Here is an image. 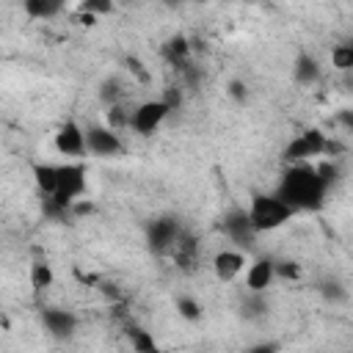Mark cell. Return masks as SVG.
<instances>
[{
  "mask_svg": "<svg viewBox=\"0 0 353 353\" xmlns=\"http://www.w3.org/2000/svg\"><path fill=\"white\" fill-rule=\"evenodd\" d=\"M328 182L320 176L317 165L303 163V165H290L281 174V182L276 188V196L287 201L295 212H314L325 204L328 196Z\"/></svg>",
  "mask_w": 353,
  "mask_h": 353,
  "instance_id": "1",
  "label": "cell"
},
{
  "mask_svg": "<svg viewBox=\"0 0 353 353\" xmlns=\"http://www.w3.org/2000/svg\"><path fill=\"white\" fill-rule=\"evenodd\" d=\"M245 212H248V221H251V226H254L256 234L276 232L287 221L295 218V210L287 201H281L276 193H259V196H254Z\"/></svg>",
  "mask_w": 353,
  "mask_h": 353,
  "instance_id": "2",
  "label": "cell"
},
{
  "mask_svg": "<svg viewBox=\"0 0 353 353\" xmlns=\"http://www.w3.org/2000/svg\"><path fill=\"white\" fill-rule=\"evenodd\" d=\"M325 152H331V141L325 138L323 130L309 127V130H303L301 135H295V138L284 146V160H287L290 165H303V163H312L314 157H320V154H325Z\"/></svg>",
  "mask_w": 353,
  "mask_h": 353,
  "instance_id": "3",
  "label": "cell"
},
{
  "mask_svg": "<svg viewBox=\"0 0 353 353\" xmlns=\"http://www.w3.org/2000/svg\"><path fill=\"white\" fill-rule=\"evenodd\" d=\"M85 165L80 160H69V163H61L58 165V190L55 196H50L55 204H61L63 210L72 207L88 188V179H85Z\"/></svg>",
  "mask_w": 353,
  "mask_h": 353,
  "instance_id": "4",
  "label": "cell"
},
{
  "mask_svg": "<svg viewBox=\"0 0 353 353\" xmlns=\"http://www.w3.org/2000/svg\"><path fill=\"white\" fill-rule=\"evenodd\" d=\"M168 113H171V108L163 99H146L130 113V127L138 135H154L163 127V121L168 119Z\"/></svg>",
  "mask_w": 353,
  "mask_h": 353,
  "instance_id": "5",
  "label": "cell"
},
{
  "mask_svg": "<svg viewBox=\"0 0 353 353\" xmlns=\"http://www.w3.org/2000/svg\"><path fill=\"white\" fill-rule=\"evenodd\" d=\"M179 240H182V229H179V221L171 218V215L154 218V221L146 226V243H149V248H152L154 254L174 251Z\"/></svg>",
  "mask_w": 353,
  "mask_h": 353,
  "instance_id": "6",
  "label": "cell"
},
{
  "mask_svg": "<svg viewBox=\"0 0 353 353\" xmlns=\"http://www.w3.org/2000/svg\"><path fill=\"white\" fill-rule=\"evenodd\" d=\"M85 143H88V154H94V157H116L124 152L119 132L108 124H88L85 127Z\"/></svg>",
  "mask_w": 353,
  "mask_h": 353,
  "instance_id": "7",
  "label": "cell"
},
{
  "mask_svg": "<svg viewBox=\"0 0 353 353\" xmlns=\"http://www.w3.org/2000/svg\"><path fill=\"white\" fill-rule=\"evenodd\" d=\"M248 268V259L243 251L237 248H221L215 256H212V276L221 281V284H232L237 281Z\"/></svg>",
  "mask_w": 353,
  "mask_h": 353,
  "instance_id": "8",
  "label": "cell"
},
{
  "mask_svg": "<svg viewBox=\"0 0 353 353\" xmlns=\"http://www.w3.org/2000/svg\"><path fill=\"white\" fill-rule=\"evenodd\" d=\"M55 149L69 157V160H80L85 152H88V143H85V127H80L77 121H66L58 127L55 132Z\"/></svg>",
  "mask_w": 353,
  "mask_h": 353,
  "instance_id": "9",
  "label": "cell"
},
{
  "mask_svg": "<svg viewBox=\"0 0 353 353\" xmlns=\"http://www.w3.org/2000/svg\"><path fill=\"white\" fill-rule=\"evenodd\" d=\"M243 281H245V290L251 295H262L273 281H276V262L262 256V259H254L248 262L245 273H243Z\"/></svg>",
  "mask_w": 353,
  "mask_h": 353,
  "instance_id": "10",
  "label": "cell"
},
{
  "mask_svg": "<svg viewBox=\"0 0 353 353\" xmlns=\"http://www.w3.org/2000/svg\"><path fill=\"white\" fill-rule=\"evenodd\" d=\"M41 325L55 336V339H69L77 331V314L61 306H47L41 309Z\"/></svg>",
  "mask_w": 353,
  "mask_h": 353,
  "instance_id": "11",
  "label": "cell"
},
{
  "mask_svg": "<svg viewBox=\"0 0 353 353\" xmlns=\"http://www.w3.org/2000/svg\"><path fill=\"white\" fill-rule=\"evenodd\" d=\"M223 232L234 240V243H240V245H248L251 240H254V226H251V221H248V212L245 210H232L226 218H223Z\"/></svg>",
  "mask_w": 353,
  "mask_h": 353,
  "instance_id": "12",
  "label": "cell"
},
{
  "mask_svg": "<svg viewBox=\"0 0 353 353\" xmlns=\"http://www.w3.org/2000/svg\"><path fill=\"white\" fill-rule=\"evenodd\" d=\"M320 77H323L320 61L314 55H309V52H301L295 58V63H292V80L298 85H314V83H320Z\"/></svg>",
  "mask_w": 353,
  "mask_h": 353,
  "instance_id": "13",
  "label": "cell"
},
{
  "mask_svg": "<svg viewBox=\"0 0 353 353\" xmlns=\"http://www.w3.org/2000/svg\"><path fill=\"white\" fill-rule=\"evenodd\" d=\"M33 182L36 188L50 199L58 190V165L52 163H33Z\"/></svg>",
  "mask_w": 353,
  "mask_h": 353,
  "instance_id": "14",
  "label": "cell"
},
{
  "mask_svg": "<svg viewBox=\"0 0 353 353\" xmlns=\"http://www.w3.org/2000/svg\"><path fill=\"white\" fill-rule=\"evenodd\" d=\"M22 11L28 17H33V19H50V17L63 11V3L61 0H25Z\"/></svg>",
  "mask_w": 353,
  "mask_h": 353,
  "instance_id": "15",
  "label": "cell"
},
{
  "mask_svg": "<svg viewBox=\"0 0 353 353\" xmlns=\"http://www.w3.org/2000/svg\"><path fill=\"white\" fill-rule=\"evenodd\" d=\"M52 281H55L52 265H50L47 259H33V262H30V287H33L36 292H41V290L52 287Z\"/></svg>",
  "mask_w": 353,
  "mask_h": 353,
  "instance_id": "16",
  "label": "cell"
},
{
  "mask_svg": "<svg viewBox=\"0 0 353 353\" xmlns=\"http://www.w3.org/2000/svg\"><path fill=\"white\" fill-rule=\"evenodd\" d=\"M331 66L336 72H350L353 69V39L334 44V50H331Z\"/></svg>",
  "mask_w": 353,
  "mask_h": 353,
  "instance_id": "17",
  "label": "cell"
},
{
  "mask_svg": "<svg viewBox=\"0 0 353 353\" xmlns=\"http://www.w3.org/2000/svg\"><path fill=\"white\" fill-rule=\"evenodd\" d=\"M130 342H132V350L135 353H160L154 336L149 331H143V328H132L130 331Z\"/></svg>",
  "mask_w": 353,
  "mask_h": 353,
  "instance_id": "18",
  "label": "cell"
},
{
  "mask_svg": "<svg viewBox=\"0 0 353 353\" xmlns=\"http://www.w3.org/2000/svg\"><path fill=\"white\" fill-rule=\"evenodd\" d=\"M176 314L193 323V320H199V317H201V303H199L196 298L182 295V298H176Z\"/></svg>",
  "mask_w": 353,
  "mask_h": 353,
  "instance_id": "19",
  "label": "cell"
},
{
  "mask_svg": "<svg viewBox=\"0 0 353 353\" xmlns=\"http://www.w3.org/2000/svg\"><path fill=\"white\" fill-rule=\"evenodd\" d=\"M80 11H83L85 17L110 14V11H113V3H108V0H85V3H80Z\"/></svg>",
  "mask_w": 353,
  "mask_h": 353,
  "instance_id": "20",
  "label": "cell"
},
{
  "mask_svg": "<svg viewBox=\"0 0 353 353\" xmlns=\"http://www.w3.org/2000/svg\"><path fill=\"white\" fill-rule=\"evenodd\" d=\"M276 279H301V268L295 262H276Z\"/></svg>",
  "mask_w": 353,
  "mask_h": 353,
  "instance_id": "21",
  "label": "cell"
},
{
  "mask_svg": "<svg viewBox=\"0 0 353 353\" xmlns=\"http://www.w3.org/2000/svg\"><path fill=\"white\" fill-rule=\"evenodd\" d=\"M168 50H171V55H174V58H185L190 47H188V41H185L182 36H174V39L168 41Z\"/></svg>",
  "mask_w": 353,
  "mask_h": 353,
  "instance_id": "22",
  "label": "cell"
},
{
  "mask_svg": "<svg viewBox=\"0 0 353 353\" xmlns=\"http://www.w3.org/2000/svg\"><path fill=\"white\" fill-rule=\"evenodd\" d=\"M279 350H281L279 342H256V345L245 347L243 353H279Z\"/></svg>",
  "mask_w": 353,
  "mask_h": 353,
  "instance_id": "23",
  "label": "cell"
},
{
  "mask_svg": "<svg viewBox=\"0 0 353 353\" xmlns=\"http://www.w3.org/2000/svg\"><path fill=\"white\" fill-rule=\"evenodd\" d=\"M229 94H232L237 102H243V99H245V85L234 80V83H229Z\"/></svg>",
  "mask_w": 353,
  "mask_h": 353,
  "instance_id": "24",
  "label": "cell"
},
{
  "mask_svg": "<svg viewBox=\"0 0 353 353\" xmlns=\"http://www.w3.org/2000/svg\"><path fill=\"white\" fill-rule=\"evenodd\" d=\"M342 119H345V121H347V124H350V127H353V116H350V113H345V116H342Z\"/></svg>",
  "mask_w": 353,
  "mask_h": 353,
  "instance_id": "25",
  "label": "cell"
}]
</instances>
